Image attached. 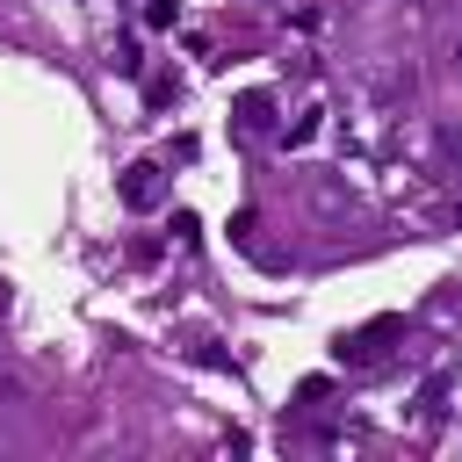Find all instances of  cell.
Segmentation results:
<instances>
[{"instance_id": "2", "label": "cell", "mask_w": 462, "mask_h": 462, "mask_svg": "<svg viewBox=\"0 0 462 462\" xmlns=\"http://www.w3.org/2000/svg\"><path fill=\"white\" fill-rule=\"evenodd\" d=\"M455 72H462V36H455Z\"/></svg>"}, {"instance_id": "1", "label": "cell", "mask_w": 462, "mask_h": 462, "mask_svg": "<svg viewBox=\"0 0 462 462\" xmlns=\"http://www.w3.org/2000/svg\"><path fill=\"white\" fill-rule=\"evenodd\" d=\"M123 202H130V209H152V202H159V166H130V173H123Z\"/></svg>"}]
</instances>
